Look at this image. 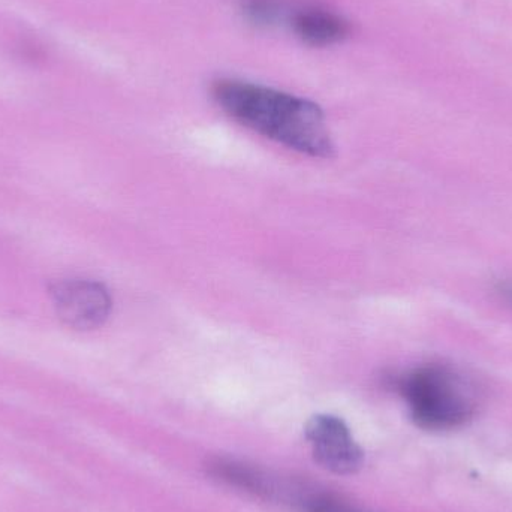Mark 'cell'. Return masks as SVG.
Segmentation results:
<instances>
[{"instance_id": "cell-1", "label": "cell", "mask_w": 512, "mask_h": 512, "mask_svg": "<svg viewBox=\"0 0 512 512\" xmlns=\"http://www.w3.org/2000/svg\"><path fill=\"white\" fill-rule=\"evenodd\" d=\"M213 98L246 128L313 158H331L334 143L324 113L309 99L261 84L216 81Z\"/></svg>"}, {"instance_id": "cell-2", "label": "cell", "mask_w": 512, "mask_h": 512, "mask_svg": "<svg viewBox=\"0 0 512 512\" xmlns=\"http://www.w3.org/2000/svg\"><path fill=\"white\" fill-rule=\"evenodd\" d=\"M412 421L432 432L459 429L474 420L477 393L471 382L444 364L415 367L394 382Z\"/></svg>"}, {"instance_id": "cell-3", "label": "cell", "mask_w": 512, "mask_h": 512, "mask_svg": "<svg viewBox=\"0 0 512 512\" xmlns=\"http://www.w3.org/2000/svg\"><path fill=\"white\" fill-rule=\"evenodd\" d=\"M304 438L315 462L331 474L354 475L364 466V451L339 417L315 415L307 421Z\"/></svg>"}, {"instance_id": "cell-4", "label": "cell", "mask_w": 512, "mask_h": 512, "mask_svg": "<svg viewBox=\"0 0 512 512\" xmlns=\"http://www.w3.org/2000/svg\"><path fill=\"white\" fill-rule=\"evenodd\" d=\"M50 297L57 316L74 330L102 327L113 309L110 291L96 280H60L51 286Z\"/></svg>"}, {"instance_id": "cell-5", "label": "cell", "mask_w": 512, "mask_h": 512, "mask_svg": "<svg viewBox=\"0 0 512 512\" xmlns=\"http://www.w3.org/2000/svg\"><path fill=\"white\" fill-rule=\"evenodd\" d=\"M289 24L295 35L312 47H328L349 35L348 23L340 15L319 6L294 9L289 14Z\"/></svg>"}, {"instance_id": "cell-6", "label": "cell", "mask_w": 512, "mask_h": 512, "mask_svg": "<svg viewBox=\"0 0 512 512\" xmlns=\"http://www.w3.org/2000/svg\"><path fill=\"white\" fill-rule=\"evenodd\" d=\"M242 11L248 20L258 26H270L283 17V5L279 0H240Z\"/></svg>"}, {"instance_id": "cell-7", "label": "cell", "mask_w": 512, "mask_h": 512, "mask_svg": "<svg viewBox=\"0 0 512 512\" xmlns=\"http://www.w3.org/2000/svg\"><path fill=\"white\" fill-rule=\"evenodd\" d=\"M499 292H501L502 297L508 301V303L512 304V280L510 282H504L499 288Z\"/></svg>"}]
</instances>
